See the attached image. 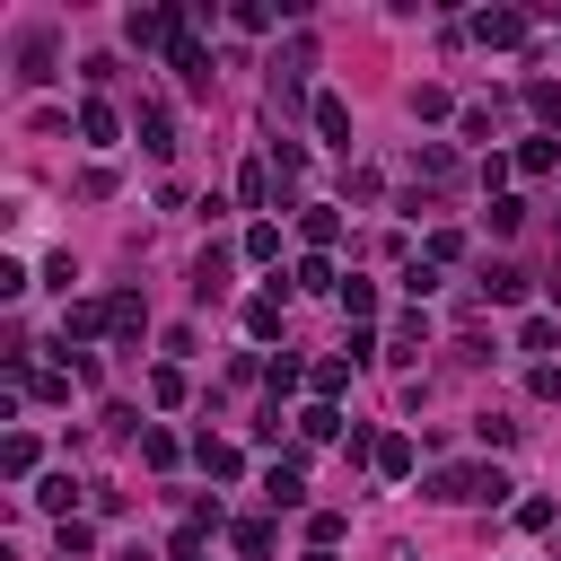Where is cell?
<instances>
[{"label":"cell","instance_id":"23","mask_svg":"<svg viewBox=\"0 0 561 561\" xmlns=\"http://www.w3.org/2000/svg\"><path fill=\"white\" fill-rule=\"evenodd\" d=\"M298 438H307V447H324V438H351V430H342V403H307V412H298Z\"/></svg>","mask_w":561,"mask_h":561},{"label":"cell","instance_id":"13","mask_svg":"<svg viewBox=\"0 0 561 561\" xmlns=\"http://www.w3.org/2000/svg\"><path fill=\"white\" fill-rule=\"evenodd\" d=\"M228 263H237L228 245H202V254H193V298H202V307H210V298H228Z\"/></svg>","mask_w":561,"mask_h":561},{"label":"cell","instance_id":"18","mask_svg":"<svg viewBox=\"0 0 561 561\" xmlns=\"http://www.w3.org/2000/svg\"><path fill=\"white\" fill-rule=\"evenodd\" d=\"M105 316H114V342H140V333H149V298H140V289H114Z\"/></svg>","mask_w":561,"mask_h":561},{"label":"cell","instance_id":"27","mask_svg":"<svg viewBox=\"0 0 561 561\" xmlns=\"http://www.w3.org/2000/svg\"><path fill=\"white\" fill-rule=\"evenodd\" d=\"M70 500H79V482H70V473H44V482H35V508H44L53 526L70 517Z\"/></svg>","mask_w":561,"mask_h":561},{"label":"cell","instance_id":"26","mask_svg":"<svg viewBox=\"0 0 561 561\" xmlns=\"http://www.w3.org/2000/svg\"><path fill=\"white\" fill-rule=\"evenodd\" d=\"M245 333H254V342H280V289L245 298Z\"/></svg>","mask_w":561,"mask_h":561},{"label":"cell","instance_id":"31","mask_svg":"<svg viewBox=\"0 0 561 561\" xmlns=\"http://www.w3.org/2000/svg\"><path fill=\"white\" fill-rule=\"evenodd\" d=\"M307 377H316V368H298V359H289V351H280V359H272V368H263V386H272V412H280V394H298V386H307Z\"/></svg>","mask_w":561,"mask_h":561},{"label":"cell","instance_id":"12","mask_svg":"<svg viewBox=\"0 0 561 561\" xmlns=\"http://www.w3.org/2000/svg\"><path fill=\"white\" fill-rule=\"evenodd\" d=\"M18 79H26V88L53 79V26H26V35H18Z\"/></svg>","mask_w":561,"mask_h":561},{"label":"cell","instance_id":"40","mask_svg":"<svg viewBox=\"0 0 561 561\" xmlns=\"http://www.w3.org/2000/svg\"><path fill=\"white\" fill-rule=\"evenodd\" d=\"M473 438H482V447H517V421H508V412H473Z\"/></svg>","mask_w":561,"mask_h":561},{"label":"cell","instance_id":"45","mask_svg":"<svg viewBox=\"0 0 561 561\" xmlns=\"http://www.w3.org/2000/svg\"><path fill=\"white\" fill-rule=\"evenodd\" d=\"M526 386H535V403H561V368H552V359H535V377H526Z\"/></svg>","mask_w":561,"mask_h":561},{"label":"cell","instance_id":"1","mask_svg":"<svg viewBox=\"0 0 561 561\" xmlns=\"http://www.w3.org/2000/svg\"><path fill=\"white\" fill-rule=\"evenodd\" d=\"M517 482L500 473V465H430L421 473V500H438V508H500Z\"/></svg>","mask_w":561,"mask_h":561},{"label":"cell","instance_id":"5","mask_svg":"<svg viewBox=\"0 0 561 561\" xmlns=\"http://www.w3.org/2000/svg\"><path fill=\"white\" fill-rule=\"evenodd\" d=\"M184 35V9H131L123 18V44H140V53H167Z\"/></svg>","mask_w":561,"mask_h":561},{"label":"cell","instance_id":"43","mask_svg":"<svg viewBox=\"0 0 561 561\" xmlns=\"http://www.w3.org/2000/svg\"><path fill=\"white\" fill-rule=\"evenodd\" d=\"M228 26H245V35H263V26H272V9H263V0H237V9H228Z\"/></svg>","mask_w":561,"mask_h":561},{"label":"cell","instance_id":"33","mask_svg":"<svg viewBox=\"0 0 561 561\" xmlns=\"http://www.w3.org/2000/svg\"><path fill=\"white\" fill-rule=\"evenodd\" d=\"M184 394H193V386H184V368H175V359H167V368H149V403H158V412H175Z\"/></svg>","mask_w":561,"mask_h":561},{"label":"cell","instance_id":"25","mask_svg":"<svg viewBox=\"0 0 561 561\" xmlns=\"http://www.w3.org/2000/svg\"><path fill=\"white\" fill-rule=\"evenodd\" d=\"M482 298H491V307H517V298H526V272H517V263H491V272H482Z\"/></svg>","mask_w":561,"mask_h":561},{"label":"cell","instance_id":"28","mask_svg":"<svg viewBox=\"0 0 561 561\" xmlns=\"http://www.w3.org/2000/svg\"><path fill=\"white\" fill-rule=\"evenodd\" d=\"M53 552H61V561H88V552H96V526H88V517H61V526H53Z\"/></svg>","mask_w":561,"mask_h":561},{"label":"cell","instance_id":"21","mask_svg":"<svg viewBox=\"0 0 561 561\" xmlns=\"http://www.w3.org/2000/svg\"><path fill=\"white\" fill-rule=\"evenodd\" d=\"M237 202H245V210H272V202H280V184H272V167H263V158H254V167H237Z\"/></svg>","mask_w":561,"mask_h":561},{"label":"cell","instance_id":"37","mask_svg":"<svg viewBox=\"0 0 561 561\" xmlns=\"http://www.w3.org/2000/svg\"><path fill=\"white\" fill-rule=\"evenodd\" d=\"M245 263H280V219H254L245 228Z\"/></svg>","mask_w":561,"mask_h":561},{"label":"cell","instance_id":"14","mask_svg":"<svg viewBox=\"0 0 561 561\" xmlns=\"http://www.w3.org/2000/svg\"><path fill=\"white\" fill-rule=\"evenodd\" d=\"M193 465H202L210 482H237V473H245V456H237V438H210V430L193 438Z\"/></svg>","mask_w":561,"mask_h":561},{"label":"cell","instance_id":"4","mask_svg":"<svg viewBox=\"0 0 561 561\" xmlns=\"http://www.w3.org/2000/svg\"><path fill=\"white\" fill-rule=\"evenodd\" d=\"M167 70L184 79V96H210V79H219V70H210V53H202V35H193V18H184V35L167 44Z\"/></svg>","mask_w":561,"mask_h":561},{"label":"cell","instance_id":"19","mask_svg":"<svg viewBox=\"0 0 561 561\" xmlns=\"http://www.w3.org/2000/svg\"><path fill=\"white\" fill-rule=\"evenodd\" d=\"M421 351H430V316H421V307H412V316H403V324H394V333H386V359H403V368H412V359H421Z\"/></svg>","mask_w":561,"mask_h":561},{"label":"cell","instance_id":"15","mask_svg":"<svg viewBox=\"0 0 561 561\" xmlns=\"http://www.w3.org/2000/svg\"><path fill=\"white\" fill-rule=\"evenodd\" d=\"M228 552H237V561H272V552H280L272 517H237V526H228Z\"/></svg>","mask_w":561,"mask_h":561},{"label":"cell","instance_id":"46","mask_svg":"<svg viewBox=\"0 0 561 561\" xmlns=\"http://www.w3.org/2000/svg\"><path fill=\"white\" fill-rule=\"evenodd\" d=\"M307 561H342V552H307Z\"/></svg>","mask_w":561,"mask_h":561},{"label":"cell","instance_id":"20","mask_svg":"<svg viewBox=\"0 0 561 561\" xmlns=\"http://www.w3.org/2000/svg\"><path fill=\"white\" fill-rule=\"evenodd\" d=\"M140 465H149V473H175V465H184V438L149 421V430H140Z\"/></svg>","mask_w":561,"mask_h":561},{"label":"cell","instance_id":"38","mask_svg":"<svg viewBox=\"0 0 561 561\" xmlns=\"http://www.w3.org/2000/svg\"><path fill=\"white\" fill-rule=\"evenodd\" d=\"M342 543V508H307V552H333Z\"/></svg>","mask_w":561,"mask_h":561},{"label":"cell","instance_id":"16","mask_svg":"<svg viewBox=\"0 0 561 561\" xmlns=\"http://www.w3.org/2000/svg\"><path fill=\"white\" fill-rule=\"evenodd\" d=\"M307 123H316V140H324V149H351V105H342L333 88L316 96V114H307Z\"/></svg>","mask_w":561,"mask_h":561},{"label":"cell","instance_id":"29","mask_svg":"<svg viewBox=\"0 0 561 561\" xmlns=\"http://www.w3.org/2000/svg\"><path fill=\"white\" fill-rule=\"evenodd\" d=\"M342 316H351V333H368V316H377V280H342Z\"/></svg>","mask_w":561,"mask_h":561},{"label":"cell","instance_id":"30","mask_svg":"<svg viewBox=\"0 0 561 561\" xmlns=\"http://www.w3.org/2000/svg\"><path fill=\"white\" fill-rule=\"evenodd\" d=\"M517 351H535V359L561 351V316H526V324H517Z\"/></svg>","mask_w":561,"mask_h":561},{"label":"cell","instance_id":"42","mask_svg":"<svg viewBox=\"0 0 561 561\" xmlns=\"http://www.w3.org/2000/svg\"><path fill=\"white\" fill-rule=\"evenodd\" d=\"M430 289H438V263H403V298H412V307H421V298H430Z\"/></svg>","mask_w":561,"mask_h":561},{"label":"cell","instance_id":"8","mask_svg":"<svg viewBox=\"0 0 561 561\" xmlns=\"http://www.w3.org/2000/svg\"><path fill=\"white\" fill-rule=\"evenodd\" d=\"M412 184H421V193H447V184H456V149H447V140H421V149H412Z\"/></svg>","mask_w":561,"mask_h":561},{"label":"cell","instance_id":"22","mask_svg":"<svg viewBox=\"0 0 561 561\" xmlns=\"http://www.w3.org/2000/svg\"><path fill=\"white\" fill-rule=\"evenodd\" d=\"M289 280H298L307 298H324V289L342 298V272H333V254H298V272H289Z\"/></svg>","mask_w":561,"mask_h":561},{"label":"cell","instance_id":"24","mask_svg":"<svg viewBox=\"0 0 561 561\" xmlns=\"http://www.w3.org/2000/svg\"><path fill=\"white\" fill-rule=\"evenodd\" d=\"M526 114H535V123L561 140V79H526Z\"/></svg>","mask_w":561,"mask_h":561},{"label":"cell","instance_id":"17","mask_svg":"<svg viewBox=\"0 0 561 561\" xmlns=\"http://www.w3.org/2000/svg\"><path fill=\"white\" fill-rule=\"evenodd\" d=\"M79 140H88V149H114V140H123V114H114L105 96H88V105H79Z\"/></svg>","mask_w":561,"mask_h":561},{"label":"cell","instance_id":"6","mask_svg":"<svg viewBox=\"0 0 561 561\" xmlns=\"http://www.w3.org/2000/svg\"><path fill=\"white\" fill-rule=\"evenodd\" d=\"M131 140H140L149 158H175V114H167V96H140V114H131Z\"/></svg>","mask_w":561,"mask_h":561},{"label":"cell","instance_id":"9","mask_svg":"<svg viewBox=\"0 0 561 561\" xmlns=\"http://www.w3.org/2000/svg\"><path fill=\"white\" fill-rule=\"evenodd\" d=\"M298 237H307V254H333L342 245V202H307L298 210Z\"/></svg>","mask_w":561,"mask_h":561},{"label":"cell","instance_id":"36","mask_svg":"<svg viewBox=\"0 0 561 561\" xmlns=\"http://www.w3.org/2000/svg\"><path fill=\"white\" fill-rule=\"evenodd\" d=\"M552 167H561V140H552V131H543V140H526V149H517V175H552Z\"/></svg>","mask_w":561,"mask_h":561},{"label":"cell","instance_id":"44","mask_svg":"<svg viewBox=\"0 0 561 561\" xmlns=\"http://www.w3.org/2000/svg\"><path fill=\"white\" fill-rule=\"evenodd\" d=\"M342 202H377V167H351L342 175Z\"/></svg>","mask_w":561,"mask_h":561},{"label":"cell","instance_id":"7","mask_svg":"<svg viewBox=\"0 0 561 561\" xmlns=\"http://www.w3.org/2000/svg\"><path fill=\"white\" fill-rule=\"evenodd\" d=\"M96 333H114V316H105V298H70V307H61V351H70V342L88 351Z\"/></svg>","mask_w":561,"mask_h":561},{"label":"cell","instance_id":"32","mask_svg":"<svg viewBox=\"0 0 561 561\" xmlns=\"http://www.w3.org/2000/svg\"><path fill=\"white\" fill-rule=\"evenodd\" d=\"M307 386H316V403H333V394L351 386V351H333V359H316V377H307Z\"/></svg>","mask_w":561,"mask_h":561},{"label":"cell","instance_id":"35","mask_svg":"<svg viewBox=\"0 0 561 561\" xmlns=\"http://www.w3.org/2000/svg\"><path fill=\"white\" fill-rule=\"evenodd\" d=\"M412 114H421V123H447V114H456V96H447L438 79H421V88H412Z\"/></svg>","mask_w":561,"mask_h":561},{"label":"cell","instance_id":"10","mask_svg":"<svg viewBox=\"0 0 561 561\" xmlns=\"http://www.w3.org/2000/svg\"><path fill=\"white\" fill-rule=\"evenodd\" d=\"M368 473H377V482H412V473H421V447H412L403 430H386V438H377V465H368Z\"/></svg>","mask_w":561,"mask_h":561},{"label":"cell","instance_id":"34","mask_svg":"<svg viewBox=\"0 0 561 561\" xmlns=\"http://www.w3.org/2000/svg\"><path fill=\"white\" fill-rule=\"evenodd\" d=\"M0 473H9V482H26V473H35V438H26V430H9V438H0Z\"/></svg>","mask_w":561,"mask_h":561},{"label":"cell","instance_id":"39","mask_svg":"<svg viewBox=\"0 0 561 561\" xmlns=\"http://www.w3.org/2000/svg\"><path fill=\"white\" fill-rule=\"evenodd\" d=\"M456 254H465V237H456V228H430V237H421V263H438V272H447Z\"/></svg>","mask_w":561,"mask_h":561},{"label":"cell","instance_id":"2","mask_svg":"<svg viewBox=\"0 0 561 561\" xmlns=\"http://www.w3.org/2000/svg\"><path fill=\"white\" fill-rule=\"evenodd\" d=\"M307 70H316V44L298 35V44L272 61V79H263V114H272V123H289V114H316V96H307Z\"/></svg>","mask_w":561,"mask_h":561},{"label":"cell","instance_id":"11","mask_svg":"<svg viewBox=\"0 0 561 561\" xmlns=\"http://www.w3.org/2000/svg\"><path fill=\"white\" fill-rule=\"evenodd\" d=\"M263 500H272V508H307V465H298V456H272Z\"/></svg>","mask_w":561,"mask_h":561},{"label":"cell","instance_id":"3","mask_svg":"<svg viewBox=\"0 0 561 561\" xmlns=\"http://www.w3.org/2000/svg\"><path fill=\"white\" fill-rule=\"evenodd\" d=\"M465 35H473L482 53H517L535 26H526V9H473V18H465Z\"/></svg>","mask_w":561,"mask_h":561},{"label":"cell","instance_id":"41","mask_svg":"<svg viewBox=\"0 0 561 561\" xmlns=\"http://www.w3.org/2000/svg\"><path fill=\"white\" fill-rule=\"evenodd\" d=\"M517 219H526V202H517V193H500V202H491V237H517Z\"/></svg>","mask_w":561,"mask_h":561}]
</instances>
